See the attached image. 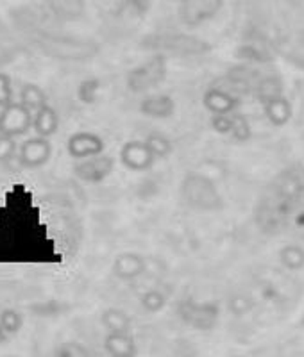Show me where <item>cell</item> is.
Wrapping results in <instances>:
<instances>
[{
    "mask_svg": "<svg viewBox=\"0 0 304 357\" xmlns=\"http://www.w3.org/2000/svg\"><path fill=\"white\" fill-rule=\"evenodd\" d=\"M0 327L4 333H17L22 327V314L15 309H4L0 312Z\"/></svg>",
    "mask_w": 304,
    "mask_h": 357,
    "instance_id": "15",
    "label": "cell"
},
{
    "mask_svg": "<svg viewBox=\"0 0 304 357\" xmlns=\"http://www.w3.org/2000/svg\"><path fill=\"white\" fill-rule=\"evenodd\" d=\"M49 8L57 17H75L82 9V0H47Z\"/></svg>",
    "mask_w": 304,
    "mask_h": 357,
    "instance_id": "13",
    "label": "cell"
},
{
    "mask_svg": "<svg viewBox=\"0 0 304 357\" xmlns=\"http://www.w3.org/2000/svg\"><path fill=\"white\" fill-rule=\"evenodd\" d=\"M222 0H181V18L188 25H199L219 13Z\"/></svg>",
    "mask_w": 304,
    "mask_h": 357,
    "instance_id": "5",
    "label": "cell"
},
{
    "mask_svg": "<svg viewBox=\"0 0 304 357\" xmlns=\"http://www.w3.org/2000/svg\"><path fill=\"white\" fill-rule=\"evenodd\" d=\"M102 324L110 329V333H127L129 331V320L120 311H106L102 314Z\"/></svg>",
    "mask_w": 304,
    "mask_h": 357,
    "instance_id": "14",
    "label": "cell"
},
{
    "mask_svg": "<svg viewBox=\"0 0 304 357\" xmlns=\"http://www.w3.org/2000/svg\"><path fill=\"white\" fill-rule=\"evenodd\" d=\"M113 168V161L111 158H106V155H95V158L82 159L78 161L73 172L82 181H88V183H99L104 177H108Z\"/></svg>",
    "mask_w": 304,
    "mask_h": 357,
    "instance_id": "8",
    "label": "cell"
},
{
    "mask_svg": "<svg viewBox=\"0 0 304 357\" xmlns=\"http://www.w3.org/2000/svg\"><path fill=\"white\" fill-rule=\"evenodd\" d=\"M13 100V82L8 73L0 72V107L9 106Z\"/></svg>",
    "mask_w": 304,
    "mask_h": 357,
    "instance_id": "17",
    "label": "cell"
},
{
    "mask_svg": "<svg viewBox=\"0 0 304 357\" xmlns=\"http://www.w3.org/2000/svg\"><path fill=\"white\" fill-rule=\"evenodd\" d=\"M0 312H2V311H0Z\"/></svg>",
    "mask_w": 304,
    "mask_h": 357,
    "instance_id": "20",
    "label": "cell"
},
{
    "mask_svg": "<svg viewBox=\"0 0 304 357\" xmlns=\"http://www.w3.org/2000/svg\"><path fill=\"white\" fill-rule=\"evenodd\" d=\"M163 73H165V63L161 57H154L129 73V86H133L134 91H140L142 88L158 84L163 79Z\"/></svg>",
    "mask_w": 304,
    "mask_h": 357,
    "instance_id": "7",
    "label": "cell"
},
{
    "mask_svg": "<svg viewBox=\"0 0 304 357\" xmlns=\"http://www.w3.org/2000/svg\"><path fill=\"white\" fill-rule=\"evenodd\" d=\"M104 347L111 357L136 356V345H134V340L127 333H110V336L106 337Z\"/></svg>",
    "mask_w": 304,
    "mask_h": 357,
    "instance_id": "10",
    "label": "cell"
},
{
    "mask_svg": "<svg viewBox=\"0 0 304 357\" xmlns=\"http://www.w3.org/2000/svg\"><path fill=\"white\" fill-rule=\"evenodd\" d=\"M33 129L40 138L49 139L50 136H54L59 129V116H57L56 109L45 106L40 111H36L33 118Z\"/></svg>",
    "mask_w": 304,
    "mask_h": 357,
    "instance_id": "9",
    "label": "cell"
},
{
    "mask_svg": "<svg viewBox=\"0 0 304 357\" xmlns=\"http://www.w3.org/2000/svg\"><path fill=\"white\" fill-rule=\"evenodd\" d=\"M33 111L22 102H11L0 111V134L9 138H18L33 129Z\"/></svg>",
    "mask_w": 304,
    "mask_h": 357,
    "instance_id": "3",
    "label": "cell"
},
{
    "mask_svg": "<svg viewBox=\"0 0 304 357\" xmlns=\"http://www.w3.org/2000/svg\"><path fill=\"white\" fill-rule=\"evenodd\" d=\"M104 149V142L92 132H75L66 142V151L73 159L82 161L99 155Z\"/></svg>",
    "mask_w": 304,
    "mask_h": 357,
    "instance_id": "6",
    "label": "cell"
},
{
    "mask_svg": "<svg viewBox=\"0 0 304 357\" xmlns=\"http://www.w3.org/2000/svg\"><path fill=\"white\" fill-rule=\"evenodd\" d=\"M52 155V145L49 139L34 136L29 138L18 146V162L24 168H40L47 165Z\"/></svg>",
    "mask_w": 304,
    "mask_h": 357,
    "instance_id": "4",
    "label": "cell"
},
{
    "mask_svg": "<svg viewBox=\"0 0 304 357\" xmlns=\"http://www.w3.org/2000/svg\"><path fill=\"white\" fill-rule=\"evenodd\" d=\"M31 206L24 213L11 211L0 218V263H31L40 259L43 232L38 231L36 218L31 216Z\"/></svg>",
    "mask_w": 304,
    "mask_h": 357,
    "instance_id": "1",
    "label": "cell"
},
{
    "mask_svg": "<svg viewBox=\"0 0 304 357\" xmlns=\"http://www.w3.org/2000/svg\"><path fill=\"white\" fill-rule=\"evenodd\" d=\"M122 159L131 168H138V162H142V167H145V165H149L152 161V149L149 145L129 143L122 151Z\"/></svg>",
    "mask_w": 304,
    "mask_h": 357,
    "instance_id": "11",
    "label": "cell"
},
{
    "mask_svg": "<svg viewBox=\"0 0 304 357\" xmlns=\"http://www.w3.org/2000/svg\"><path fill=\"white\" fill-rule=\"evenodd\" d=\"M56 357H89L88 350L78 343H65L57 349Z\"/></svg>",
    "mask_w": 304,
    "mask_h": 357,
    "instance_id": "18",
    "label": "cell"
},
{
    "mask_svg": "<svg viewBox=\"0 0 304 357\" xmlns=\"http://www.w3.org/2000/svg\"><path fill=\"white\" fill-rule=\"evenodd\" d=\"M99 82L97 81H86L79 86V98L86 104H92L95 100V93H97Z\"/></svg>",
    "mask_w": 304,
    "mask_h": 357,
    "instance_id": "19",
    "label": "cell"
},
{
    "mask_svg": "<svg viewBox=\"0 0 304 357\" xmlns=\"http://www.w3.org/2000/svg\"><path fill=\"white\" fill-rule=\"evenodd\" d=\"M15 155H18L17 139L0 134V162L11 161Z\"/></svg>",
    "mask_w": 304,
    "mask_h": 357,
    "instance_id": "16",
    "label": "cell"
},
{
    "mask_svg": "<svg viewBox=\"0 0 304 357\" xmlns=\"http://www.w3.org/2000/svg\"><path fill=\"white\" fill-rule=\"evenodd\" d=\"M36 45L49 56L61 57V59H79V57L88 56L92 50V45L85 43V41L49 33L38 34Z\"/></svg>",
    "mask_w": 304,
    "mask_h": 357,
    "instance_id": "2",
    "label": "cell"
},
{
    "mask_svg": "<svg viewBox=\"0 0 304 357\" xmlns=\"http://www.w3.org/2000/svg\"><path fill=\"white\" fill-rule=\"evenodd\" d=\"M20 102L25 107L34 111V113L40 111L41 107L49 106V104H47V95H45L43 89H41L38 84H33V82H27V84L22 86Z\"/></svg>",
    "mask_w": 304,
    "mask_h": 357,
    "instance_id": "12",
    "label": "cell"
}]
</instances>
